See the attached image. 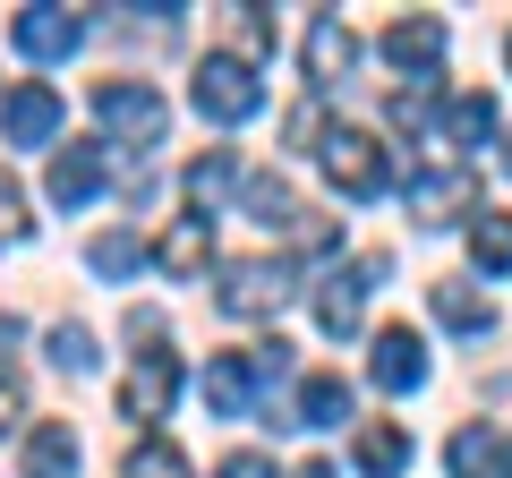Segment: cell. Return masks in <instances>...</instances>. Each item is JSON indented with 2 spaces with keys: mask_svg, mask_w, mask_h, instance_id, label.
<instances>
[{
  "mask_svg": "<svg viewBox=\"0 0 512 478\" xmlns=\"http://www.w3.org/2000/svg\"><path fill=\"white\" fill-rule=\"evenodd\" d=\"M444 461H453V478H512V444L495 436V427H461V436L444 444Z\"/></svg>",
  "mask_w": 512,
  "mask_h": 478,
  "instance_id": "2e32d148",
  "label": "cell"
},
{
  "mask_svg": "<svg viewBox=\"0 0 512 478\" xmlns=\"http://www.w3.org/2000/svg\"><path fill=\"white\" fill-rule=\"evenodd\" d=\"M325 171H333V188L359 197V205H376L384 188H393V154H384L367 129H333L325 137Z\"/></svg>",
  "mask_w": 512,
  "mask_h": 478,
  "instance_id": "277c9868",
  "label": "cell"
},
{
  "mask_svg": "<svg viewBox=\"0 0 512 478\" xmlns=\"http://www.w3.org/2000/svg\"><path fill=\"white\" fill-rule=\"evenodd\" d=\"M427 299H436V316H444L453 333H487V325H495V308H487V299L470 291V282H436Z\"/></svg>",
  "mask_w": 512,
  "mask_h": 478,
  "instance_id": "7402d4cb",
  "label": "cell"
},
{
  "mask_svg": "<svg viewBox=\"0 0 512 478\" xmlns=\"http://www.w3.org/2000/svg\"><path fill=\"white\" fill-rule=\"evenodd\" d=\"M350 69H359V35H350L333 9H325V18H308V77H316V86H342Z\"/></svg>",
  "mask_w": 512,
  "mask_h": 478,
  "instance_id": "9a60e30c",
  "label": "cell"
},
{
  "mask_svg": "<svg viewBox=\"0 0 512 478\" xmlns=\"http://www.w3.org/2000/svg\"><path fill=\"white\" fill-rule=\"evenodd\" d=\"M43 188H52L60 214L94 205V197H103V146H60V154H52V180H43Z\"/></svg>",
  "mask_w": 512,
  "mask_h": 478,
  "instance_id": "4fadbf2b",
  "label": "cell"
},
{
  "mask_svg": "<svg viewBox=\"0 0 512 478\" xmlns=\"http://www.w3.org/2000/svg\"><path fill=\"white\" fill-rule=\"evenodd\" d=\"M427 103H436V77H419L410 94H393V129H410V137H419V129H427Z\"/></svg>",
  "mask_w": 512,
  "mask_h": 478,
  "instance_id": "f1b7e54d",
  "label": "cell"
},
{
  "mask_svg": "<svg viewBox=\"0 0 512 478\" xmlns=\"http://www.w3.org/2000/svg\"><path fill=\"white\" fill-rule=\"evenodd\" d=\"M9 342H26V325H18V316H0V359H9Z\"/></svg>",
  "mask_w": 512,
  "mask_h": 478,
  "instance_id": "d6a6232c",
  "label": "cell"
},
{
  "mask_svg": "<svg viewBox=\"0 0 512 478\" xmlns=\"http://www.w3.org/2000/svg\"><path fill=\"white\" fill-rule=\"evenodd\" d=\"M470 257H478V274H512V214L478 205V222H470Z\"/></svg>",
  "mask_w": 512,
  "mask_h": 478,
  "instance_id": "ffe728a7",
  "label": "cell"
},
{
  "mask_svg": "<svg viewBox=\"0 0 512 478\" xmlns=\"http://www.w3.org/2000/svg\"><path fill=\"white\" fill-rule=\"evenodd\" d=\"M120 478H188V453H180V444H163V436H146V444H128Z\"/></svg>",
  "mask_w": 512,
  "mask_h": 478,
  "instance_id": "cb8c5ba5",
  "label": "cell"
},
{
  "mask_svg": "<svg viewBox=\"0 0 512 478\" xmlns=\"http://www.w3.org/2000/svg\"><path fill=\"white\" fill-rule=\"evenodd\" d=\"M9 43H18L26 60H69L77 43H86V18H69V9H18V18H9Z\"/></svg>",
  "mask_w": 512,
  "mask_h": 478,
  "instance_id": "8fae6325",
  "label": "cell"
},
{
  "mask_svg": "<svg viewBox=\"0 0 512 478\" xmlns=\"http://www.w3.org/2000/svg\"><path fill=\"white\" fill-rule=\"evenodd\" d=\"M367 376H376L384 393H419L427 385V342L410 325H384L376 333V359H367Z\"/></svg>",
  "mask_w": 512,
  "mask_h": 478,
  "instance_id": "7c38bea8",
  "label": "cell"
},
{
  "mask_svg": "<svg viewBox=\"0 0 512 478\" xmlns=\"http://www.w3.org/2000/svg\"><path fill=\"white\" fill-rule=\"evenodd\" d=\"M504 60H512V43H504Z\"/></svg>",
  "mask_w": 512,
  "mask_h": 478,
  "instance_id": "d590c367",
  "label": "cell"
},
{
  "mask_svg": "<svg viewBox=\"0 0 512 478\" xmlns=\"http://www.w3.org/2000/svg\"><path fill=\"white\" fill-rule=\"evenodd\" d=\"M18 239H26V188L0 171V248H18Z\"/></svg>",
  "mask_w": 512,
  "mask_h": 478,
  "instance_id": "83f0119b",
  "label": "cell"
},
{
  "mask_svg": "<svg viewBox=\"0 0 512 478\" xmlns=\"http://www.w3.org/2000/svg\"><path fill=\"white\" fill-rule=\"evenodd\" d=\"M188 103H197L214 129H239V120L265 111V77H256V60H239V52H205L197 77H188Z\"/></svg>",
  "mask_w": 512,
  "mask_h": 478,
  "instance_id": "6da1fadb",
  "label": "cell"
},
{
  "mask_svg": "<svg viewBox=\"0 0 512 478\" xmlns=\"http://www.w3.org/2000/svg\"><path fill=\"white\" fill-rule=\"evenodd\" d=\"M453 214H478V171H461V163L419 171V180H410V222H419V231H444Z\"/></svg>",
  "mask_w": 512,
  "mask_h": 478,
  "instance_id": "52a82bcc",
  "label": "cell"
},
{
  "mask_svg": "<svg viewBox=\"0 0 512 478\" xmlns=\"http://www.w3.org/2000/svg\"><path fill=\"white\" fill-rule=\"evenodd\" d=\"M86 265H94L103 282H128L137 265H146V239H137V231H103V239L86 248Z\"/></svg>",
  "mask_w": 512,
  "mask_h": 478,
  "instance_id": "603a6c76",
  "label": "cell"
},
{
  "mask_svg": "<svg viewBox=\"0 0 512 478\" xmlns=\"http://www.w3.org/2000/svg\"><path fill=\"white\" fill-rule=\"evenodd\" d=\"M299 478H333V461H308V470H299Z\"/></svg>",
  "mask_w": 512,
  "mask_h": 478,
  "instance_id": "836d02e7",
  "label": "cell"
},
{
  "mask_svg": "<svg viewBox=\"0 0 512 478\" xmlns=\"http://www.w3.org/2000/svg\"><path fill=\"white\" fill-rule=\"evenodd\" d=\"M282 299H291V265L274 257H231L214 282V308L239 316V325H256V316H282Z\"/></svg>",
  "mask_w": 512,
  "mask_h": 478,
  "instance_id": "3957f363",
  "label": "cell"
},
{
  "mask_svg": "<svg viewBox=\"0 0 512 478\" xmlns=\"http://www.w3.org/2000/svg\"><path fill=\"white\" fill-rule=\"evenodd\" d=\"M171 402H180V359H171V350H137V368H128V385H120L128 427L171 419Z\"/></svg>",
  "mask_w": 512,
  "mask_h": 478,
  "instance_id": "8992f818",
  "label": "cell"
},
{
  "mask_svg": "<svg viewBox=\"0 0 512 478\" xmlns=\"http://www.w3.org/2000/svg\"><path fill=\"white\" fill-rule=\"evenodd\" d=\"M52 368H69V376L94 368V333L86 325H52Z\"/></svg>",
  "mask_w": 512,
  "mask_h": 478,
  "instance_id": "4316f807",
  "label": "cell"
},
{
  "mask_svg": "<svg viewBox=\"0 0 512 478\" xmlns=\"http://www.w3.org/2000/svg\"><path fill=\"white\" fill-rule=\"evenodd\" d=\"M384 60L410 69V77H436V60H444V18H393V26H384Z\"/></svg>",
  "mask_w": 512,
  "mask_h": 478,
  "instance_id": "5bb4252c",
  "label": "cell"
},
{
  "mask_svg": "<svg viewBox=\"0 0 512 478\" xmlns=\"http://www.w3.org/2000/svg\"><path fill=\"white\" fill-rule=\"evenodd\" d=\"M128 342H146V350L163 342V308H128Z\"/></svg>",
  "mask_w": 512,
  "mask_h": 478,
  "instance_id": "4dcf8cb0",
  "label": "cell"
},
{
  "mask_svg": "<svg viewBox=\"0 0 512 478\" xmlns=\"http://www.w3.org/2000/svg\"><path fill=\"white\" fill-rule=\"evenodd\" d=\"M350 461H359L367 478H402V470H410V436H402L393 419H367L359 444H350Z\"/></svg>",
  "mask_w": 512,
  "mask_h": 478,
  "instance_id": "ac0fdd59",
  "label": "cell"
},
{
  "mask_svg": "<svg viewBox=\"0 0 512 478\" xmlns=\"http://www.w3.org/2000/svg\"><path fill=\"white\" fill-rule=\"evenodd\" d=\"M256 393H265V368H256V350H222L214 368H205V410H214V419H248Z\"/></svg>",
  "mask_w": 512,
  "mask_h": 478,
  "instance_id": "ba28073f",
  "label": "cell"
},
{
  "mask_svg": "<svg viewBox=\"0 0 512 478\" xmlns=\"http://www.w3.org/2000/svg\"><path fill=\"white\" fill-rule=\"evenodd\" d=\"M248 222H265V231H274V222H299L291 188H282L274 171H256V180H248Z\"/></svg>",
  "mask_w": 512,
  "mask_h": 478,
  "instance_id": "d4e9b609",
  "label": "cell"
},
{
  "mask_svg": "<svg viewBox=\"0 0 512 478\" xmlns=\"http://www.w3.org/2000/svg\"><path fill=\"white\" fill-rule=\"evenodd\" d=\"M146 265H163L171 282H197L205 265H214V222H205V214H180V222L146 248Z\"/></svg>",
  "mask_w": 512,
  "mask_h": 478,
  "instance_id": "30bf717a",
  "label": "cell"
},
{
  "mask_svg": "<svg viewBox=\"0 0 512 478\" xmlns=\"http://www.w3.org/2000/svg\"><path fill=\"white\" fill-rule=\"evenodd\" d=\"M384 282V257H359L350 274H325L316 282V325L333 333V342H350L359 333V316H367V291Z\"/></svg>",
  "mask_w": 512,
  "mask_h": 478,
  "instance_id": "5b68a950",
  "label": "cell"
},
{
  "mask_svg": "<svg viewBox=\"0 0 512 478\" xmlns=\"http://www.w3.org/2000/svg\"><path fill=\"white\" fill-rule=\"evenodd\" d=\"M26 419V385H18V368L0 359V427H18Z\"/></svg>",
  "mask_w": 512,
  "mask_h": 478,
  "instance_id": "f546056e",
  "label": "cell"
},
{
  "mask_svg": "<svg viewBox=\"0 0 512 478\" xmlns=\"http://www.w3.org/2000/svg\"><path fill=\"white\" fill-rule=\"evenodd\" d=\"M495 137V103L487 94H453L444 103V146H487Z\"/></svg>",
  "mask_w": 512,
  "mask_h": 478,
  "instance_id": "44dd1931",
  "label": "cell"
},
{
  "mask_svg": "<svg viewBox=\"0 0 512 478\" xmlns=\"http://www.w3.org/2000/svg\"><path fill=\"white\" fill-rule=\"evenodd\" d=\"M214 478H274V461H265V453H231Z\"/></svg>",
  "mask_w": 512,
  "mask_h": 478,
  "instance_id": "1f68e13d",
  "label": "cell"
},
{
  "mask_svg": "<svg viewBox=\"0 0 512 478\" xmlns=\"http://www.w3.org/2000/svg\"><path fill=\"white\" fill-rule=\"evenodd\" d=\"M94 111H103V129H111V146H128V154H146V146H163V94L146 86V77H137V86H128V77H103V86H94Z\"/></svg>",
  "mask_w": 512,
  "mask_h": 478,
  "instance_id": "7a4b0ae2",
  "label": "cell"
},
{
  "mask_svg": "<svg viewBox=\"0 0 512 478\" xmlns=\"http://www.w3.org/2000/svg\"><path fill=\"white\" fill-rule=\"evenodd\" d=\"M52 129H60V94L43 86V77L9 86V103H0V137H9V146H52Z\"/></svg>",
  "mask_w": 512,
  "mask_h": 478,
  "instance_id": "9c48e42d",
  "label": "cell"
},
{
  "mask_svg": "<svg viewBox=\"0 0 512 478\" xmlns=\"http://www.w3.org/2000/svg\"><path fill=\"white\" fill-rule=\"evenodd\" d=\"M504 171H512V137H504Z\"/></svg>",
  "mask_w": 512,
  "mask_h": 478,
  "instance_id": "e575fe53",
  "label": "cell"
},
{
  "mask_svg": "<svg viewBox=\"0 0 512 478\" xmlns=\"http://www.w3.org/2000/svg\"><path fill=\"white\" fill-rule=\"evenodd\" d=\"M77 436H69V419H43L35 436H26V470L18 478H77Z\"/></svg>",
  "mask_w": 512,
  "mask_h": 478,
  "instance_id": "e0dca14e",
  "label": "cell"
},
{
  "mask_svg": "<svg viewBox=\"0 0 512 478\" xmlns=\"http://www.w3.org/2000/svg\"><path fill=\"white\" fill-rule=\"evenodd\" d=\"M231 180H239V163H231L222 146H214V154H197V163H188V197H197V214H205V205H214Z\"/></svg>",
  "mask_w": 512,
  "mask_h": 478,
  "instance_id": "484cf974",
  "label": "cell"
},
{
  "mask_svg": "<svg viewBox=\"0 0 512 478\" xmlns=\"http://www.w3.org/2000/svg\"><path fill=\"white\" fill-rule=\"evenodd\" d=\"M291 419H299V427H342V419H350V385H342V376H325V368H316L308 385H299Z\"/></svg>",
  "mask_w": 512,
  "mask_h": 478,
  "instance_id": "d6986e66",
  "label": "cell"
}]
</instances>
